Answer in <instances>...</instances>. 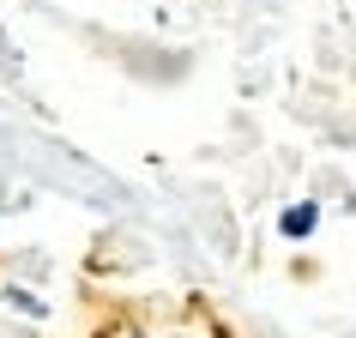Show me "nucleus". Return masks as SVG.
<instances>
[{
  "instance_id": "f257e3e1",
  "label": "nucleus",
  "mask_w": 356,
  "mask_h": 338,
  "mask_svg": "<svg viewBox=\"0 0 356 338\" xmlns=\"http://www.w3.org/2000/svg\"><path fill=\"white\" fill-rule=\"evenodd\" d=\"M314 224H320V211L308 206V200H302V206H290V211L278 218V230H284V236H314Z\"/></svg>"
},
{
  "instance_id": "f03ea898",
  "label": "nucleus",
  "mask_w": 356,
  "mask_h": 338,
  "mask_svg": "<svg viewBox=\"0 0 356 338\" xmlns=\"http://www.w3.org/2000/svg\"><path fill=\"white\" fill-rule=\"evenodd\" d=\"M6 308H24V314H49V308H42L31 290H6Z\"/></svg>"
}]
</instances>
